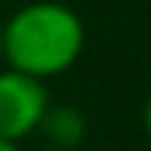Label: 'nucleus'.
<instances>
[{
    "label": "nucleus",
    "mask_w": 151,
    "mask_h": 151,
    "mask_svg": "<svg viewBox=\"0 0 151 151\" xmlns=\"http://www.w3.org/2000/svg\"><path fill=\"white\" fill-rule=\"evenodd\" d=\"M83 19L56 0L25 3L3 25V59L37 80L65 74L83 56Z\"/></svg>",
    "instance_id": "obj_1"
},
{
    "label": "nucleus",
    "mask_w": 151,
    "mask_h": 151,
    "mask_svg": "<svg viewBox=\"0 0 151 151\" xmlns=\"http://www.w3.org/2000/svg\"><path fill=\"white\" fill-rule=\"evenodd\" d=\"M46 108L50 93L43 80L16 68L0 71V139L22 142L25 136L37 133Z\"/></svg>",
    "instance_id": "obj_2"
},
{
    "label": "nucleus",
    "mask_w": 151,
    "mask_h": 151,
    "mask_svg": "<svg viewBox=\"0 0 151 151\" xmlns=\"http://www.w3.org/2000/svg\"><path fill=\"white\" fill-rule=\"evenodd\" d=\"M37 129L52 148H77L86 139V117L74 105H52L50 102Z\"/></svg>",
    "instance_id": "obj_3"
},
{
    "label": "nucleus",
    "mask_w": 151,
    "mask_h": 151,
    "mask_svg": "<svg viewBox=\"0 0 151 151\" xmlns=\"http://www.w3.org/2000/svg\"><path fill=\"white\" fill-rule=\"evenodd\" d=\"M145 133H148V139H151V99H148V105H145Z\"/></svg>",
    "instance_id": "obj_4"
},
{
    "label": "nucleus",
    "mask_w": 151,
    "mask_h": 151,
    "mask_svg": "<svg viewBox=\"0 0 151 151\" xmlns=\"http://www.w3.org/2000/svg\"><path fill=\"white\" fill-rule=\"evenodd\" d=\"M0 151H22V148H19V142H6V139H0Z\"/></svg>",
    "instance_id": "obj_5"
},
{
    "label": "nucleus",
    "mask_w": 151,
    "mask_h": 151,
    "mask_svg": "<svg viewBox=\"0 0 151 151\" xmlns=\"http://www.w3.org/2000/svg\"><path fill=\"white\" fill-rule=\"evenodd\" d=\"M43 151H77V148H52L50 145V148H43Z\"/></svg>",
    "instance_id": "obj_6"
},
{
    "label": "nucleus",
    "mask_w": 151,
    "mask_h": 151,
    "mask_svg": "<svg viewBox=\"0 0 151 151\" xmlns=\"http://www.w3.org/2000/svg\"><path fill=\"white\" fill-rule=\"evenodd\" d=\"M0 56H3V25H0Z\"/></svg>",
    "instance_id": "obj_7"
}]
</instances>
